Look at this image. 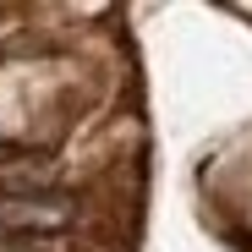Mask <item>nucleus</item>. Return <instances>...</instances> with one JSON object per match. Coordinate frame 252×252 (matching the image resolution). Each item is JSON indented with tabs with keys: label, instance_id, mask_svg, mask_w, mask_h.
Returning <instances> with one entry per match:
<instances>
[{
	"label": "nucleus",
	"instance_id": "nucleus-1",
	"mask_svg": "<svg viewBox=\"0 0 252 252\" xmlns=\"http://www.w3.org/2000/svg\"><path fill=\"white\" fill-rule=\"evenodd\" d=\"M77 225V203L66 192H38V197H0V252H28L33 241L66 236Z\"/></svg>",
	"mask_w": 252,
	"mask_h": 252
},
{
	"label": "nucleus",
	"instance_id": "nucleus-2",
	"mask_svg": "<svg viewBox=\"0 0 252 252\" xmlns=\"http://www.w3.org/2000/svg\"><path fill=\"white\" fill-rule=\"evenodd\" d=\"M55 187V170L38 159H0V197H38Z\"/></svg>",
	"mask_w": 252,
	"mask_h": 252
}]
</instances>
